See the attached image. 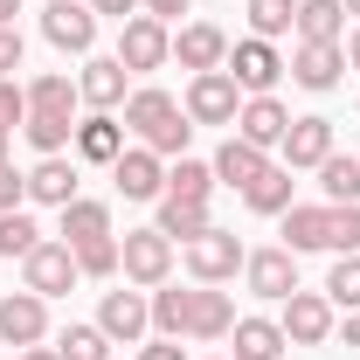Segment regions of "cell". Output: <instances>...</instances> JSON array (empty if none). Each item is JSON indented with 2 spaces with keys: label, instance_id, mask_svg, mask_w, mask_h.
<instances>
[{
  "label": "cell",
  "instance_id": "6da1fadb",
  "mask_svg": "<svg viewBox=\"0 0 360 360\" xmlns=\"http://www.w3.org/2000/svg\"><path fill=\"white\" fill-rule=\"evenodd\" d=\"M125 132H132L139 146H153L160 160H180L187 139H194V118H187L160 84H139L132 97H125Z\"/></svg>",
  "mask_w": 360,
  "mask_h": 360
},
{
  "label": "cell",
  "instance_id": "7a4b0ae2",
  "mask_svg": "<svg viewBox=\"0 0 360 360\" xmlns=\"http://www.w3.org/2000/svg\"><path fill=\"white\" fill-rule=\"evenodd\" d=\"M118 277L139 284V291H160V284L174 277V243H167L160 229H125V236H118Z\"/></svg>",
  "mask_w": 360,
  "mask_h": 360
},
{
  "label": "cell",
  "instance_id": "3957f363",
  "mask_svg": "<svg viewBox=\"0 0 360 360\" xmlns=\"http://www.w3.org/2000/svg\"><path fill=\"white\" fill-rule=\"evenodd\" d=\"M243 257H250V250H243L236 229H201L194 243H180V264H187L194 284H229V277L243 270Z\"/></svg>",
  "mask_w": 360,
  "mask_h": 360
},
{
  "label": "cell",
  "instance_id": "277c9868",
  "mask_svg": "<svg viewBox=\"0 0 360 360\" xmlns=\"http://www.w3.org/2000/svg\"><path fill=\"white\" fill-rule=\"evenodd\" d=\"M132 77H153V70H167L174 63V28L167 21H153V14H132V21H118V49H111Z\"/></svg>",
  "mask_w": 360,
  "mask_h": 360
},
{
  "label": "cell",
  "instance_id": "5b68a950",
  "mask_svg": "<svg viewBox=\"0 0 360 360\" xmlns=\"http://www.w3.org/2000/svg\"><path fill=\"white\" fill-rule=\"evenodd\" d=\"M77 284H84V270H77L70 243H35L21 257V291H35V298H70Z\"/></svg>",
  "mask_w": 360,
  "mask_h": 360
},
{
  "label": "cell",
  "instance_id": "8992f818",
  "mask_svg": "<svg viewBox=\"0 0 360 360\" xmlns=\"http://www.w3.org/2000/svg\"><path fill=\"white\" fill-rule=\"evenodd\" d=\"M180 111H187L194 125H236V111H243V90H236V77H229V70H201V77H187Z\"/></svg>",
  "mask_w": 360,
  "mask_h": 360
},
{
  "label": "cell",
  "instance_id": "52a82bcc",
  "mask_svg": "<svg viewBox=\"0 0 360 360\" xmlns=\"http://www.w3.org/2000/svg\"><path fill=\"white\" fill-rule=\"evenodd\" d=\"M97 326H104L111 347H139V340L153 333V305H146V291H139V284L104 291V298H97Z\"/></svg>",
  "mask_w": 360,
  "mask_h": 360
},
{
  "label": "cell",
  "instance_id": "ba28073f",
  "mask_svg": "<svg viewBox=\"0 0 360 360\" xmlns=\"http://www.w3.org/2000/svg\"><path fill=\"white\" fill-rule=\"evenodd\" d=\"M277 326H284V340H291V347H326V340H333V326H340V312H333V298H326V291H305V284H298V291L284 298Z\"/></svg>",
  "mask_w": 360,
  "mask_h": 360
},
{
  "label": "cell",
  "instance_id": "9c48e42d",
  "mask_svg": "<svg viewBox=\"0 0 360 360\" xmlns=\"http://www.w3.org/2000/svg\"><path fill=\"white\" fill-rule=\"evenodd\" d=\"M42 42L63 49V56H90V49H97V14H90V0H49L42 7Z\"/></svg>",
  "mask_w": 360,
  "mask_h": 360
},
{
  "label": "cell",
  "instance_id": "30bf717a",
  "mask_svg": "<svg viewBox=\"0 0 360 360\" xmlns=\"http://www.w3.org/2000/svg\"><path fill=\"white\" fill-rule=\"evenodd\" d=\"M229 77H236V90L243 97H264V90H277V77H284V56H277V42H257V35H243V42H229Z\"/></svg>",
  "mask_w": 360,
  "mask_h": 360
},
{
  "label": "cell",
  "instance_id": "8fae6325",
  "mask_svg": "<svg viewBox=\"0 0 360 360\" xmlns=\"http://www.w3.org/2000/svg\"><path fill=\"white\" fill-rule=\"evenodd\" d=\"M77 97H84L90 111H125V97H132V70H125L118 56H84V70H77Z\"/></svg>",
  "mask_w": 360,
  "mask_h": 360
},
{
  "label": "cell",
  "instance_id": "7c38bea8",
  "mask_svg": "<svg viewBox=\"0 0 360 360\" xmlns=\"http://www.w3.org/2000/svg\"><path fill=\"white\" fill-rule=\"evenodd\" d=\"M111 187H118L125 201H160V194H167V160H160L153 146H125V153L111 160Z\"/></svg>",
  "mask_w": 360,
  "mask_h": 360
},
{
  "label": "cell",
  "instance_id": "4fadbf2b",
  "mask_svg": "<svg viewBox=\"0 0 360 360\" xmlns=\"http://www.w3.org/2000/svg\"><path fill=\"white\" fill-rule=\"evenodd\" d=\"M49 340V298H35V291H7L0 298V347H42Z\"/></svg>",
  "mask_w": 360,
  "mask_h": 360
},
{
  "label": "cell",
  "instance_id": "5bb4252c",
  "mask_svg": "<svg viewBox=\"0 0 360 360\" xmlns=\"http://www.w3.org/2000/svg\"><path fill=\"white\" fill-rule=\"evenodd\" d=\"M243 284L257 291V298H270V305H284L291 291H298V257L277 243V250H250L243 257Z\"/></svg>",
  "mask_w": 360,
  "mask_h": 360
},
{
  "label": "cell",
  "instance_id": "9a60e30c",
  "mask_svg": "<svg viewBox=\"0 0 360 360\" xmlns=\"http://www.w3.org/2000/svg\"><path fill=\"white\" fill-rule=\"evenodd\" d=\"M284 132H291V104H284L277 90H264V97H243V111H236V139H250V146L277 153V146H284Z\"/></svg>",
  "mask_w": 360,
  "mask_h": 360
},
{
  "label": "cell",
  "instance_id": "2e32d148",
  "mask_svg": "<svg viewBox=\"0 0 360 360\" xmlns=\"http://www.w3.org/2000/svg\"><path fill=\"white\" fill-rule=\"evenodd\" d=\"M277 153H284L291 174H319V167L340 153V146H333V118H319V111H312V118H291V132H284Z\"/></svg>",
  "mask_w": 360,
  "mask_h": 360
},
{
  "label": "cell",
  "instance_id": "e0dca14e",
  "mask_svg": "<svg viewBox=\"0 0 360 360\" xmlns=\"http://www.w3.org/2000/svg\"><path fill=\"white\" fill-rule=\"evenodd\" d=\"M284 70H291L298 90H319V97H326V90H340V77H347V49L340 42H298Z\"/></svg>",
  "mask_w": 360,
  "mask_h": 360
},
{
  "label": "cell",
  "instance_id": "ac0fdd59",
  "mask_svg": "<svg viewBox=\"0 0 360 360\" xmlns=\"http://www.w3.org/2000/svg\"><path fill=\"white\" fill-rule=\"evenodd\" d=\"M70 153H77L84 167H111V160L125 153V118H118V111H90V118H77Z\"/></svg>",
  "mask_w": 360,
  "mask_h": 360
},
{
  "label": "cell",
  "instance_id": "d6986e66",
  "mask_svg": "<svg viewBox=\"0 0 360 360\" xmlns=\"http://www.w3.org/2000/svg\"><path fill=\"white\" fill-rule=\"evenodd\" d=\"M229 326H236V298L222 284H194V298H187V340L208 347V340H229Z\"/></svg>",
  "mask_w": 360,
  "mask_h": 360
},
{
  "label": "cell",
  "instance_id": "ffe728a7",
  "mask_svg": "<svg viewBox=\"0 0 360 360\" xmlns=\"http://www.w3.org/2000/svg\"><path fill=\"white\" fill-rule=\"evenodd\" d=\"M174 63L194 70V77H201V70H222L229 63V35L215 28V21H180L174 28Z\"/></svg>",
  "mask_w": 360,
  "mask_h": 360
},
{
  "label": "cell",
  "instance_id": "44dd1931",
  "mask_svg": "<svg viewBox=\"0 0 360 360\" xmlns=\"http://www.w3.org/2000/svg\"><path fill=\"white\" fill-rule=\"evenodd\" d=\"M84 194V174H77V160H63V153H49L28 167V201H42V208H70Z\"/></svg>",
  "mask_w": 360,
  "mask_h": 360
},
{
  "label": "cell",
  "instance_id": "7402d4cb",
  "mask_svg": "<svg viewBox=\"0 0 360 360\" xmlns=\"http://www.w3.org/2000/svg\"><path fill=\"white\" fill-rule=\"evenodd\" d=\"M56 215H63L56 243H70V250H84V243H104V236H111V201L77 194V201H70V208H56Z\"/></svg>",
  "mask_w": 360,
  "mask_h": 360
},
{
  "label": "cell",
  "instance_id": "603a6c76",
  "mask_svg": "<svg viewBox=\"0 0 360 360\" xmlns=\"http://www.w3.org/2000/svg\"><path fill=\"white\" fill-rule=\"evenodd\" d=\"M229 340H236L229 360H284V354H291V340H284V326H277V319H236V326H229Z\"/></svg>",
  "mask_w": 360,
  "mask_h": 360
},
{
  "label": "cell",
  "instance_id": "cb8c5ba5",
  "mask_svg": "<svg viewBox=\"0 0 360 360\" xmlns=\"http://www.w3.org/2000/svg\"><path fill=\"white\" fill-rule=\"evenodd\" d=\"M208 167H215V187H250V180H257V174L270 167V153H264V146H250V139H236V132H229V139H222V153H215Z\"/></svg>",
  "mask_w": 360,
  "mask_h": 360
},
{
  "label": "cell",
  "instance_id": "d4e9b609",
  "mask_svg": "<svg viewBox=\"0 0 360 360\" xmlns=\"http://www.w3.org/2000/svg\"><path fill=\"white\" fill-rule=\"evenodd\" d=\"M291 35L298 42H347V0H298Z\"/></svg>",
  "mask_w": 360,
  "mask_h": 360
},
{
  "label": "cell",
  "instance_id": "484cf974",
  "mask_svg": "<svg viewBox=\"0 0 360 360\" xmlns=\"http://www.w3.org/2000/svg\"><path fill=\"white\" fill-rule=\"evenodd\" d=\"M291 187H298V180H291V167H284V160H270L264 174L243 187V208H250V215H284V208L298 201Z\"/></svg>",
  "mask_w": 360,
  "mask_h": 360
},
{
  "label": "cell",
  "instance_id": "4316f807",
  "mask_svg": "<svg viewBox=\"0 0 360 360\" xmlns=\"http://www.w3.org/2000/svg\"><path fill=\"white\" fill-rule=\"evenodd\" d=\"M326 215H333L326 201H291V208L277 215V222H284V250H291V257H305V250H326Z\"/></svg>",
  "mask_w": 360,
  "mask_h": 360
},
{
  "label": "cell",
  "instance_id": "83f0119b",
  "mask_svg": "<svg viewBox=\"0 0 360 360\" xmlns=\"http://www.w3.org/2000/svg\"><path fill=\"white\" fill-rule=\"evenodd\" d=\"M160 236L167 243H194L201 229H215V215H208V201H174V194H160Z\"/></svg>",
  "mask_w": 360,
  "mask_h": 360
},
{
  "label": "cell",
  "instance_id": "f1b7e54d",
  "mask_svg": "<svg viewBox=\"0 0 360 360\" xmlns=\"http://www.w3.org/2000/svg\"><path fill=\"white\" fill-rule=\"evenodd\" d=\"M77 77H63V70H42L35 84H28V111H56V118H77Z\"/></svg>",
  "mask_w": 360,
  "mask_h": 360
},
{
  "label": "cell",
  "instance_id": "f546056e",
  "mask_svg": "<svg viewBox=\"0 0 360 360\" xmlns=\"http://www.w3.org/2000/svg\"><path fill=\"white\" fill-rule=\"evenodd\" d=\"M187 298H194V291H180V284L146 291V305H153V333H160V340H187Z\"/></svg>",
  "mask_w": 360,
  "mask_h": 360
},
{
  "label": "cell",
  "instance_id": "4dcf8cb0",
  "mask_svg": "<svg viewBox=\"0 0 360 360\" xmlns=\"http://www.w3.org/2000/svg\"><path fill=\"white\" fill-rule=\"evenodd\" d=\"M56 354L63 360H111V340H104V326H97V319H70V326H63V333H56Z\"/></svg>",
  "mask_w": 360,
  "mask_h": 360
},
{
  "label": "cell",
  "instance_id": "1f68e13d",
  "mask_svg": "<svg viewBox=\"0 0 360 360\" xmlns=\"http://www.w3.org/2000/svg\"><path fill=\"white\" fill-rule=\"evenodd\" d=\"M167 194H174V201H208V194H215V167L180 153L174 167H167Z\"/></svg>",
  "mask_w": 360,
  "mask_h": 360
},
{
  "label": "cell",
  "instance_id": "d6a6232c",
  "mask_svg": "<svg viewBox=\"0 0 360 360\" xmlns=\"http://www.w3.org/2000/svg\"><path fill=\"white\" fill-rule=\"evenodd\" d=\"M319 187H326V201H333V208L360 201V153H333V160L319 167Z\"/></svg>",
  "mask_w": 360,
  "mask_h": 360
},
{
  "label": "cell",
  "instance_id": "836d02e7",
  "mask_svg": "<svg viewBox=\"0 0 360 360\" xmlns=\"http://www.w3.org/2000/svg\"><path fill=\"white\" fill-rule=\"evenodd\" d=\"M21 139L35 146V153H70V139H77V118H56V111H28V125H21Z\"/></svg>",
  "mask_w": 360,
  "mask_h": 360
},
{
  "label": "cell",
  "instance_id": "e575fe53",
  "mask_svg": "<svg viewBox=\"0 0 360 360\" xmlns=\"http://www.w3.org/2000/svg\"><path fill=\"white\" fill-rule=\"evenodd\" d=\"M35 243H49V236H42V222H35L28 208H7V215H0V257H14V264H21Z\"/></svg>",
  "mask_w": 360,
  "mask_h": 360
},
{
  "label": "cell",
  "instance_id": "d590c367",
  "mask_svg": "<svg viewBox=\"0 0 360 360\" xmlns=\"http://www.w3.org/2000/svg\"><path fill=\"white\" fill-rule=\"evenodd\" d=\"M319 291L333 298V312H360V257H333V270H326Z\"/></svg>",
  "mask_w": 360,
  "mask_h": 360
},
{
  "label": "cell",
  "instance_id": "8d00e7d4",
  "mask_svg": "<svg viewBox=\"0 0 360 360\" xmlns=\"http://www.w3.org/2000/svg\"><path fill=\"white\" fill-rule=\"evenodd\" d=\"M326 208H333V201H326ZM326 250H333V257H360V201H347V208L326 215Z\"/></svg>",
  "mask_w": 360,
  "mask_h": 360
},
{
  "label": "cell",
  "instance_id": "74e56055",
  "mask_svg": "<svg viewBox=\"0 0 360 360\" xmlns=\"http://www.w3.org/2000/svg\"><path fill=\"white\" fill-rule=\"evenodd\" d=\"M291 14H298V0H250V35H257V42L291 35Z\"/></svg>",
  "mask_w": 360,
  "mask_h": 360
},
{
  "label": "cell",
  "instance_id": "f35d334b",
  "mask_svg": "<svg viewBox=\"0 0 360 360\" xmlns=\"http://www.w3.org/2000/svg\"><path fill=\"white\" fill-rule=\"evenodd\" d=\"M77 270H84V277H97V284H111V277H118V236L84 243V250H77Z\"/></svg>",
  "mask_w": 360,
  "mask_h": 360
},
{
  "label": "cell",
  "instance_id": "ab89813d",
  "mask_svg": "<svg viewBox=\"0 0 360 360\" xmlns=\"http://www.w3.org/2000/svg\"><path fill=\"white\" fill-rule=\"evenodd\" d=\"M0 125H28V84H14V77H0Z\"/></svg>",
  "mask_w": 360,
  "mask_h": 360
},
{
  "label": "cell",
  "instance_id": "60d3db41",
  "mask_svg": "<svg viewBox=\"0 0 360 360\" xmlns=\"http://www.w3.org/2000/svg\"><path fill=\"white\" fill-rule=\"evenodd\" d=\"M28 208V174H14V160H0V215Z\"/></svg>",
  "mask_w": 360,
  "mask_h": 360
},
{
  "label": "cell",
  "instance_id": "b9f144b4",
  "mask_svg": "<svg viewBox=\"0 0 360 360\" xmlns=\"http://www.w3.org/2000/svg\"><path fill=\"white\" fill-rule=\"evenodd\" d=\"M21 56H28V42H21V21H14V28H0V77H14Z\"/></svg>",
  "mask_w": 360,
  "mask_h": 360
},
{
  "label": "cell",
  "instance_id": "7bdbcfd3",
  "mask_svg": "<svg viewBox=\"0 0 360 360\" xmlns=\"http://www.w3.org/2000/svg\"><path fill=\"white\" fill-rule=\"evenodd\" d=\"M139 14H153V21H167V28H174L180 14H194V0H139Z\"/></svg>",
  "mask_w": 360,
  "mask_h": 360
},
{
  "label": "cell",
  "instance_id": "ee69618b",
  "mask_svg": "<svg viewBox=\"0 0 360 360\" xmlns=\"http://www.w3.org/2000/svg\"><path fill=\"white\" fill-rule=\"evenodd\" d=\"M139 360H187V347H180V340H160V333H153V340H139Z\"/></svg>",
  "mask_w": 360,
  "mask_h": 360
},
{
  "label": "cell",
  "instance_id": "f6af8a7d",
  "mask_svg": "<svg viewBox=\"0 0 360 360\" xmlns=\"http://www.w3.org/2000/svg\"><path fill=\"white\" fill-rule=\"evenodd\" d=\"M90 14H111V21H132L139 0H90Z\"/></svg>",
  "mask_w": 360,
  "mask_h": 360
},
{
  "label": "cell",
  "instance_id": "bcb514c9",
  "mask_svg": "<svg viewBox=\"0 0 360 360\" xmlns=\"http://www.w3.org/2000/svg\"><path fill=\"white\" fill-rule=\"evenodd\" d=\"M333 333H340L347 347H360V312H347V326H333Z\"/></svg>",
  "mask_w": 360,
  "mask_h": 360
},
{
  "label": "cell",
  "instance_id": "7dc6e473",
  "mask_svg": "<svg viewBox=\"0 0 360 360\" xmlns=\"http://www.w3.org/2000/svg\"><path fill=\"white\" fill-rule=\"evenodd\" d=\"M14 360H63V354H56V347H21Z\"/></svg>",
  "mask_w": 360,
  "mask_h": 360
},
{
  "label": "cell",
  "instance_id": "c3c4849f",
  "mask_svg": "<svg viewBox=\"0 0 360 360\" xmlns=\"http://www.w3.org/2000/svg\"><path fill=\"white\" fill-rule=\"evenodd\" d=\"M340 49H347V70H360V28H354V35H347Z\"/></svg>",
  "mask_w": 360,
  "mask_h": 360
},
{
  "label": "cell",
  "instance_id": "681fc988",
  "mask_svg": "<svg viewBox=\"0 0 360 360\" xmlns=\"http://www.w3.org/2000/svg\"><path fill=\"white\" fill-rule=\"evenodd\" d=\"M14 14H21V0H0V28H14Z\"/></svg>",
  "mask_w": 360,
  "mask_h": 360
},
{
  "label": "cell",
  "instance_id": "f907efd6",
  "mask_svg": "<svg viewBox=\"0 0 360 360\" xmlns=\"http://www.w3.org/2000/svg\"><path fill=\"white\" fill-rule=\"evenodd\" d=\"M7 153H14V125H0V160H7Z\"/></svg>",
  "mask_w": 360,
  "mask_h": 360
},
{
  "label": "cell",
  "instance_id": "816d5d0a",
  "mask_svg": "<svg viewBox=\"0 0 360 360\" xmlns=\"http://www.w3.org/2000/svg\"><path fill=\"white\" fill-rule=\"evenodd\" d=\"M347 14H354V21H360V0H347Z\"/></svg>",
  "mask_w": 360,
  "mask_h": 360
},
{
  "label": "cell",
  "instance_id": "f5cc1de1",
  "mask_svg": "<svg viewBox=\"0 0 360 360\" xmlns=\"http://www.w3.org/2000/svg\"><path fill=\"white\" fill-rule=\"evenodd\" d=\"M222 360H229V354H222Z\"/></svg>",
  "mask_w": 360,
  "mask_h": 360
}]
</instances>
